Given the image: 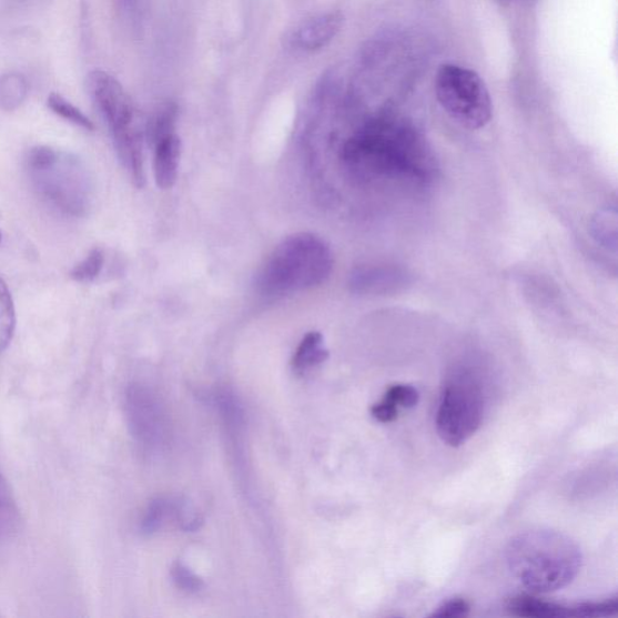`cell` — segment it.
<instances>
[{
	"label": "cell",
	"mask_w": 618,
	"mask_h": 618,
	"mask_svg": "<svg viewBox=\"0 0 618 618\" xmlns=\"http://www.w3.org/2000/svg\"><path fill=\"white\" fill-rule=\"evenodd\" d=\"M514 578L534 594L555 592L570 585L582 567V551L568 535L548 528L519 533L505 551Z\"/></svg>",
	"instance_id": "6da1fadb"
},
{
	"label": "cell",
	"mask_w": 618,
	"mask_h": 618,
	"mask_svg": "<svg viewBox=\"0 0 618 618\" xmlns=\"http://www.w3.org/2000/svg\"><path fill=\"white\" fill-rule=\"evenodd\" d=\"M24 168L37 195L50 207L71 217L89 213L93 183L87 164L78 156L49 146H37L27 154Z\"/></svg>",
	"instance_id": "7a4b0ae2"
},
{
	"label": "cell",
	"mask_w": 618,
	"mask_h": 618,
	"mask_svg": "<svg viewBox=\"0 0 618 618\" xmlns=\"http://www.w3.org/2000/svg\"><path fill=\"white\" fill-rule=\"evenodd\" d=\"M334 266L330 246L311 233L284 240L266 260L256 277L265 296H283L312 290L324 283Z\"/></svg>",
	"instance_id": "3957f363"
},
{
	"label": "cell",
	"mask_w": 618,
	"mask_h": 618,
	"mask_svg": "<svg viewBox=\"0 0 618 618\" xmlns=\"http://www.w3.org/2000/svg\"><path fill=\"white\" fill-rule=\"evenodd\" d=\"M92 99L108 123L118 156L139 188L145 183L144 133L139 112L120 82L103 71L89 77Z\"/></svg>",
	"instance_id": "277c9868"
},
{
	"label": "cell",
	"mask_w": 618,
	"mask_h": 618,
	"mask_svg": "<svg viewBox=\"0 0 618 618\" xmlns=\"http://www.w3.org/2000/svg\"><path fill=\"white\" fill-rule=\"evenodd\" d=\"M486 396L479 378L462 368L446 381L436 412V430L450 447H459L479 429L485 417Z\"/></svg>",
	"instance_id": "5b68a950"
},
{
	"label": "cell",
	"mask_w": 618,
	"mask_h": 618,
	"mask_svg": "<svg viewBox=\"0 0 618 618\" xmlns=\"http://www.w3.org/2000/svg\"><path fill=\"white\" fill-rule=\"evenodd\" d=\"M435 87L439 104L463 128L479 130L490 121V94L476 72L456 64H444L439 67Z\"/></svg>",
	"instance_id": "8992f818"
},
{
	"label": "cell",
	"mask_w": 618,
	"mask_h": 618,
	"mask_svg": "<svg viewBox=\"0 0 618 618\" xmlns=\"http://www.w3.org/2000/svg\"><path fill=\"white\" fill-rule=\"evenodd\" d=\"M343 22L345 18L341 12L322 13L301 23L292 37V43L302 51L322 50L340 33Z\"/></svg>",
	"instance_id": "52a82bcc"
},
{
	"label": "cell",
	"mask_w": 618,
	"mask_h": 618,
	"mask_svg": "<svg viewBox=\"0 0 618 618\" xmlns=\"http://www.w3.org/2000/svg\"><path fill=\"white\" fill-rule=\"evenodd\" d=\"M155 144L154 175L162 190L172 189L176 182L182 156V141L175 132L161 136Z\"/></svg>",
	"instance_id": "ba28073f"
},
{
	"label": "cell",
	"mask_w": 618,
	"mask_h": 618,
	"mask_svg": "<svg viewBox=\"0 0 618 618\" xmlns=\"http://www.w3.org/2000/svg\"><path fill=\"white\" fill-rule=\"evenodd\" d=\"M419 403V392L409 384L391 386L382 401L371 408V415L379 423H392L399 417L402 408H414Z\"/></svg>",
	"instance_id": "9c48e42d"
},
{
	"label": "cell",
	"mask_w": 618,
	"mask_h": 618,
	"mask_svg": "<svg viewBox=\"0 0 618 618\" xmlns=\"http://www.w3.org/2000/svg\"><path fill=\"white\" fill-rule=\"evenodd\" d=\"M507 610L515 616L529 618L573 617V607L528 595L511 598L507 601Z\"/></svg>",
	"instance_id": "30bf717a"
},
{
	"label": "cell",
	"mask_w": 618,
	"mask_h": 618,
	"mask_svg": "<svg viewBox=\"0 0 618 618\" xmlns=\"http://www.w3.org/2000/svg\"><path fill=\"white\" fill-rule=\"evenodd\" d=\"M21 525L22 517L16 496L8 480L0 473V541L16 538L21 530Z\"/></svg>",
	"instance_id": "8fae6325"
},
{
	"label": "cell",
	"mask_w": 618,
	"mask_h": 618,
	"mask_svg": "<svg viewBox=\"0 0 618 618\" xmlns=\"http://www.w3.org/2000/svg\"><path fill=\"white\" fill-rule=\"evenodd\" d=\"M327 358L328 352L324 347L323 335L313 332L302 338L293 358V368L296 374L304 375Z\"/></svg>",
	"instance_id": "7c38bea8"
},
{
	"label": "cell",
	"mask_w": 618,
	"mask_h": 618,
	"mask_svg": "<svg viewBox=\"0 0 618 618\" xmlns=\"http://www.w3.org/2000/svg\"><path fill=\"white\" fill-rule=\"evenodd\" d=\"M17 313L6 282L0 277V353L4 352L16 333Z\"/></svg>",
	"instance_id": "4fadbf2b"
},
{
	"label": "cell",
	"mask_w": 618,
	"mask_h": 618,
	"mask_svg": "<svg viewBox=\"0 0 618 618\" xmlns=\"http://www.w3.org/2000/svg\"><path fill=\"white\" fill-rule=\"evenodd\" d=\"M48 105L54 114L74 123V125L88 131L94 130L92 121L81 110L64 100L61 94H50Z\"/></svg>",
	"instance_id": "5bb4252c"
},
{
	"label": "cell",
	"mask_w": 618,
	"mask_h": 618,
	"mask_svg": "<svg viewBox=\"0 0 618 618\" xmlns=\"http://www.w3.org/2000/svg\"><path fill=\"white\" fill-rule=\"evenodd\" d=\"M105 263L101 249L92 250L71 272V277L79 283H91L99 278Z\"/></svg>",
	"instance_id": "9a60e30c"
},
{
	"label": "cell",
	"mask_w": 618,
	"mask_h": 618,
	"mask_svg": "<svg viewBox=\"0 0 618 618\" xmlns=\"http://www.w3.org/2000/svg\"><path fill=\"white\" fill-rule=\"evenodd\" d=\"M618 610L617 597L602 601H586L573 606V617H606Z\"/></svg>",
	"instance_id": "2e32d148"
},
{
	"label": "cell",
	"mask_w": 618,
	"mask_h": 618,
	"mask_svg": "<svg viewBox=\"0 0 618 618\" xmlns=\"http://www.w3.org/2000/svg\"><path fill=\"white\" fill-rule=\"evenodd\" d=\"M169 510L168 502L162 499L154 500L148 507V511L142 520V530L145 534L155 533L162 525Z\"/></svg>",
	"instance_id": "e0dca14e"
},
{
	"label": "cell",
	"mask_w": 618,
	"mask_h": 618,
	"mask_svg": "<svg viewBox=\"0 0 618 618\" xmlns=\"http://www.w3.org/2000/svg\"><path fill=\"white\" fill-rule=\"evenodd\" d=\"M173 580L178 587H181L186 592H197L203 586L202 580L188 569L182 563H176L172 568Z\"/></svg>",
	"instance_id": "ac0fdd59"
},
{
	"label": "cell",
	"mask_w": 618,
	"mask_h": 618,
	"mask_svg": "<svg viewBox=\"0 0 618 618\" xmlns=\"http://www.w3.org/2000/svg\"><path fill=\"white\" fill-rule=\"evenodd\" d=\"M470 604L463 598H452L439 606L432 617L457 618L468 616L470 612Z\"/></svg>",
	"instance_id": "d6986e66"
},
{
	"label": "cell",
	"mask_w": 618,
	"mask_h": 618,
	"mask_svg": "<svg viewBox=\"0 0 618 618\" xmlns=\"http://www.w3.org/2000/svg\"><path fill=\"white\" fill-rule=\"evenodd\" d=\"M609 214H610L609 212L599 214V219L595 229L597 230V236L601 243H606L607 245H612L614 249H616V246L610 241L611 237L612 241L616 242V235H612V233H610V230H608V226L616 223V220H614V222H611L610 224V220L616 215V213L614 214L612 217H610Z\"/></svg>",
	"instance_id": "ffe728a7"
},
{
	"label": "cell",
	"mask_w": 618,
	"mask_h": 618,
	"mask_svg": "<svg viewBox=\"0 0 618 618\" xmlns=\"http://www.w3.org/2000/svg\"><path fill=\"white\" fill-rule=\"evenodd\" d=\"M503 2H515V0H503Z\"/></svg>",
	"instance_id": "44dd1931"
},
{
	"label": "cell",
	"mask_w": 618,
	"mask_h": 618,
	"mask_svg": "<svg viewBox=\"0 0 618 618\" xmlns=\"http://www.w3.org/2000/svg\"><path fill=\"white\" fill-rule=\"evenodd\" d=\"M0 242H2V232H0Z\"/></svg>",
	"instance_id": "7402d4cb"
}]
</instances>
